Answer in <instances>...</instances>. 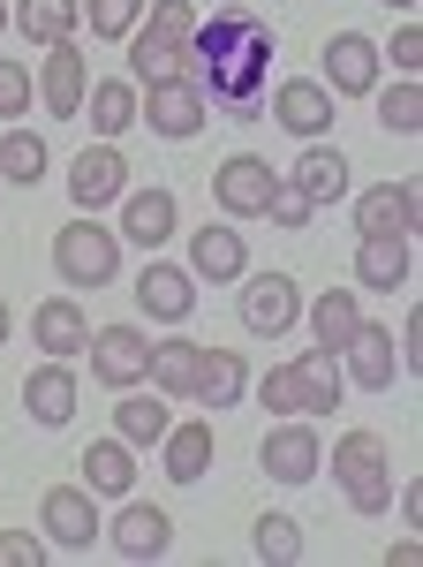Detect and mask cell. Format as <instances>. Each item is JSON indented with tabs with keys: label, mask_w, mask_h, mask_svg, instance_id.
Here are the masks:
<instances>
[{
	"label": "cell",
	"mask_w": 423,
	"mask_h": 567,
	"mask_svg": "<svg viewBox=\"0 0 423 567\" xmlns=\"http://www.w3.org/2000/svg\"><path fill=\"white\" fill-rule=\"evenodd\" d=\"M333 114H340V99L318 84V76H288V84L272 91V122H280L288 136H326Z\"/></svg>",
	"instance_id": "obj_18"
},
{
	"label": "cell",
	"mask_w": 423,
	"mask_h": 567,
	"mask_svg": "<svg viewBox=\"0 0 423 567\" xmlns=\"http://www.w3.org/2000/svg\"><path fill=\"white\" fill-rule=\"evenodd\" d=\"M114 205H122V243H136V250H159L174 227H182V205H174V189H167V182L122 189Z\"/></svg>",
	"instance_id": "obj_15"
},
{
	"label": "cell",
	"mask_w": 423,
	"mask_h": 567,
	"mask_svg": "<svg viewBox=\"0 0 423 567\" xmlns=\"http://www.w3.org/2000/svg\"><path fill=\"white\" fill-rule=\"evenodd\" d=\"M243 326H250L257 341L296 333V326H302V288H296V272H257V280H243Z\"/></svg>",
	"instance_id": "obj_8"
},
{
	"label": "cell",
	"mask_w": 423,
	"mask_h": 567,
	"mask_svg": "<svg viewBox=\"0 0 423 567\" xmlns=\"http://www.w3.org/2000/svg\"><path fill=\"white\" fill-rule=\"evenodd\" d=\"M272 189H280V175H272V159H257V152H235V159L212 167V205L227 219H265Z\"/></svg>",
	"instance_id": "obj_7"
},
{
	"label": "cell",
	"mask_w": 423,
	"mask_h": 567,
	"mask_svg": "<svg viewBox=\"0 0 423 567\" xmlns=\"http://www.w3.org/2000/svg\"><path fill=\"white\" fill-rule=\"evenodd\" d=\"M152 99H136V122H152V136H167V144H189V136L205 130V91L189 84V76H174V84H144Z\"/></svg>",
	"instance_id": "obj_10"
},
{
	"label": "cell",
	"mask_w": 423,
	"mask_h": 567,
	"mask_svg": "<svg viewBox=\"0 0 423 567\" xmlns=\"http://www.w3.org/2000/svg\"><path fill=\"white\" fill-rule=\"evenodd\" d=\"M393 69H401V76H416V69H423V31H416V23L393 31Z\"/></svg>",
	"instance_id": "obj_43"
},
{
	"label": "cell",
	"mask_w": 423,
	"mask_h": 567,
	"mask_svg": "<svg viewBox=\"0 0 423 567\" xmlns=\"http://www.w3.org/2000/svg\"><path fill=\"white\" fill-rule=\"evenodd\" d=\"M416 182H379L355 197V235H416Z\"/></svg>",
	"instance_id": "obj_21"
},
{
	"label": "cell",
	"mask_w": 423,
	"mask_h": 567,
	"mask_svg": "<svg viewBox=\"0 0 423 567\" xmlns=\"http://www.w3.org/2000/svg\"><path fill=\"white\" fill-rule=\"evenodd\" d=\"M45 537H31V529H0V567H45Z\"/></svg>",
	"instance_id": "obj_41"
},
{
	"label": "cell",
	"mask_w": 423,
	"mask_h": 567,
	"mask_svg": "<svg viewBox=\"0 0 423 567\" xmlns=\"http://www.w3.org/2000/svg\"><path fill=\"white\" fill-rule=\"evenodd\" d=\"M31 341H39L45 355H61V363H76V355L91 349V318L76 310V296H53V303L31 310Z\"/></svg>",
	"instance_id": "obj_22"
},
{
	"label": "cell",
	"mask_w": 423,
	"mask_h": 567,
	"mask_svg": "<svg viewBox=\"0 0 423 567\" xmlns=\"http://www.w3.org/2000/svg\"><path fill=\"white\" fill-rule=\"evenodd\" d=\"M53 272L69 280V288H106V280H122V235L114 227H99V219H61V235H53Z\"/></svg>",
	"instance_id": "obj_3"
},
{
	"label": "cell",
	"mask_w": 423,
	"mask_h": 567,
	"mask_svg": "<svg viewBox=\"0 0 423 567\" xmlns=\"http://www.w3.org/2000/svg\"><path fill=\"white\" fill-rule=\"evenodd\" d=\"M39 523H45V545L53 553H91V537L106 529V515H99V492L91 484H45Z\"/></svg>",
	"instance_id": "obj_4"
},
{
	"label": "cell",
	"mask_w": 423,
	"mask_h": 567,
	"mask_svg": "<svg viewBox=\"0 0 423 567\" xmlns=\"http://www.w3.org/2000/svg\"><path fill=\"white\" fill-rule=\"evenodd\" d=\"M136 16H144V0H84L91 39H128V31H136Z\"/></svg>",
	"instance_id": "obj_39"
},
{
	"label": "cell",
	"mask_w": 423,
	"mask_h": 567,
	"mask_svg": "<svg viewBox=\"0 0 423 567\" xmlns=\"http://www.w3.org/2000/svg\"><path fill=\"white\" fill-rule=\"evenodd\" d=\"M84 355H91V379H99V386L128 393V386H144V363H152V341H144L136 326H99Z\"/></svg>",
	"instance_id": "obj_12"
},
{
	"label": "cell",
	"mask_w": 423,
	"mask_h": 567,
	"mask_svg": "<svg viewBox=\"0 0 423 567\" xmlns=\"http://www.w3.org/2000/svg\"><path fill=\"white\" fill-rule=\"evenodd\" d=\"M84 91H91L84 45L53 39V45H45V69H39V106L53 114V122H69V114H84Z\"/></svg>",
	"instance_id": "obj_14"
},
{
	"label": "cell",
	"mask_w": 423,
	"mask_h": 567,
	"mask_svg": "<svg viewBox=\"0 0 423 567\" xmlns=\"http://www.w3.org/2000/svg\"><path fill=\"white\" fill-rule=\"evenodd\" d=\"M379 76H385V53L363 31H333L326 53H318V84L333 99H363V91H379Z\"/></svg>",
	"instance_id": "obj_5"
},
{
	"label": "cell",
	"mask_w": 423,
	"mask_h": 567,
	"mask_svg": "<svg viewBox=\"0 0 423 567\" xmlns=\"http://www.w3.org/2000/svg\"><path fill=\"white\" fill-rule=\"evenodd\" d=\"M296 379H302V416H333L340 393H348V371H340V355H333V349H318V341L296 355Z\"/></svg>",
	"instance_id": "obj_28"
},
{
	"label": "cell",
	"mask_w": 423,
	"mask_h": 567,
	"mask_svg": "<svg viewBox=\"0 0 423 567\" xmlns=\"http://www.w3.org/2000/svg\"><path fill=\"white\" fill-rule=\"evenodd\" d=\"M340 371L355 379L363 393H393V379H401V349H393V326H355L348 341H340Z\"/></svg>",
	"instance_id": "obj_13"
},
{
	"label": "cell",
	"mask_w": 423,
	"mask_h": 567,
	"mask_svg": "<svg viewBox=\"0 0 423 567\" xmlns=\"http://www.w3.org/2000/svg\"><path fill=\"white\" fill-rule=\"evenodd\" d=\"M250 553H257V560H272V567L302 560V523H296V515H257Z\"/></svg>",
	"instance_id": "obj_35"
},
{
	"label": "cell",
	"mask_w": 423,
	"mask_h": 567,
	"mask_svg": "<svg viewBox=\"0 0 423 567\" xmlns=\"http://www.w3.org/2000/svg\"><path fill=\"white\" fill-rule=\"evenodd\" d=\"M272 31L257 23L250 8H227V16H212L197 23L182 53H189V84L205 91V106L219 114H235V122H257L265 114V76H272Z\"/></svg>",
	"instance_id": "obj_1"
},
{
	"label": "cell",
	"mask_w": 423,
	"mask_h": 567,
	"mask_svg": "<svg viewBox=\"0 0 423 567\" xmlns=\"http://www.w3.org/2000/svg\"><path fill=\"white\" fill-rule=\"evenodd\" d=\"M136 310H144L152 326H189V310H197V272L152 258L144 272H136Z\"/></svg>",
	"instance_id": "obj_11"
},
{
	"label": "cell",
	"mask_w": 423,
	"mask_h": 567,
	"mask_svg": "<svg viewBox=\"0 0 423 567\" xmlns=\"http://www.w3.org/2000/svg\"><path fill=\"white\" fill-rule=\"evenodd\" d=\"M136 31H152V39L182 45L189 31H197V0H152V8L136 16Z\"/></svg>",
	"instance_id": "obj_37"
},
{
	"label": "cell",
	"mask_w": 423,
	"mask_h": 567,
	"mask_svg": "<svg viewBox=\"0 0 423 567\" xmlns=\"http://www.w3.org/2000/svg\"><path fill=\"white\" fill-rule=\"evenodd\" d=\"M302 326H310V341H318V349L340 355V341L363 326V296H355V288H326V296H310V303H302Z\"/></svg>",
	"instance_id": "obj_27"
},
{
	"label": "cell",
	"mask_w": 423,
	"mask_h": 567,
	"mask_svg": "<svg viewBox=\"0 0 423 567\" xmlns=\"http://www.w3.org/2000/svg\"><path fill=\"white\" fill-rule=\"evenodd\" d=\"M265 219H272V227H310V219H318V205H310L302 189H288V182H280V189H272V205H265Z\"/></svg>",
	"instance_id": "obj_42"
},
{
	"label": "cell",
	"mask_w": 423,
	"mask_h": 567,
	"mask_svg": "<svg viewBox=\"0 0 423 567\" xmlns=\"http://www.w3.org/2000/svg\"><path fill=\"white\" fill-rule=\"evenodd\" d=\"M379 130L385 136H416L423 130V84L416 76H401L393 91H379Z\"/></svg>",
	"instance_id": "obj_36"
},
{
	"label": "cell",
	"mask_w": 423,
	"mask_h": 567,
	"mask_svg": "<svg viewBox=\"0 0 423 567\" xmlns=\"http://www.w3.org/2000/svg\"><path fill=\"white\" fill-rule=\"evenodd\" d=\"M257 462H265V477L272 484H310L318 477V462H326V446H318V416H272V432L257 446Z\"/></svg>",
	"instance_id": "obj_6"
},
{
	"label": "cell",
	"mask_w": 423,
	"mask_h": 567,
	"mask_svg": "<svg viewBox=\"0 0 423 567\" xmlns=\"http://www.w3.org/2000/svg\"><path fill=\"white\" fill-rule=\"evenodd\" d=\"M76 484H91L99 499H128V492H136V446H128L122 432L91 439V446H84V477H76Z\"/></svg>",
	"instance_id": "obj_24"
},
{
	"label": "cell",
	"mask_w": 423,
	"mask_h": 567,
	"mask_svg": "<svg viewBox=\"0 0 423 567\" xmlns=\"http://www.w3.org/2000/svg\"><path fill=\"white\" fill-rule=\"evenodd\" d=\"M257 409H272V416H302V379H296V363H272V371L257 379Z\"/></svg>",
	"instance_id": "obj_38"
},
{
	"label": "cell",
	"mask_w": 423,
	"mask_h": 567,
	"mask_svg": "<svg viewBox=\"0 0 423 567\" xmlns=\"http://www.w3.org/2000/svg\"><path fill=\"white\" fill-rule=\"evenodd\" d=\"M189 272H197V280H243V272H250V243H243V227L205 219V227L189 235Z\"/></svg>",
	"instance_id": "obj_19"
},
{
	"label": "cell",
	"mask_w": 423,
	"mask_h": 567,
	"mask_svg": "<svg viewBox=\"0 0 423 567\" xmlns=\"http://www.w3.org/2000/svg\"><path fill=\"white\" fill-rule=\"evenodd\" d=\"M250 393V363L235 349H205L197 355V379H189V401H205V409H235Z\"/></svg>",
	"instance_id": "obj_25"
},
{
	"label": "cell",
	"mask_w": 423,
	"mask_h": 567,
	"mask_svg": "<svg viewBox=\"0 0 423 567\" xmlns=\"http://www.w3.org/2000/svg\"><path fill=\"white\" fill-rule=\"evenodd\" d=\"M0 341H8V296H0Z\"/></svg>",
	"instance_id": "obj_44"
},
{
	"label": "cell",
	"mask_w": 423,
	"mask_h": 567,
	"mask_svg": "<svg viewBox=\"0 0 423 567\" xmlns=\"http://www.w3.org/2000/svg\"><path fill=\"white\" fill-rule=\"evenodd\" d=\"M31 99H39L31 69H23V61H0V122H23V114H31Z\"/></svg>",
	"instance_id": "obj_40"
},
{
	"label": "cell",
	"mask_w": 423,
	"mask_h": 567,
	"mask_svg": "<svg viewBox=\"0 0 423 567\" xmlns=\"http://www.w3.org/2000/svg\"><path fill=\"white\" fill-rule=\"evenodd\" d=\"M409 280H416V243H409V235H363V243H355V288L401 296Z\"/></svg>",
	"instance_id": "obj_17"
},
{
	"label": "cell",
	"mask_w": 423,
	"mask_h": 567,
	"mask_svg": "<svg viewBox=\"0 0 423 567\" xmlns=\"http://www.w3.org/2000/svg\"><path fill=\"white\" fill-rule=\"evenodd\" d=\"M23 409H31V424H45V432H61V424L76 416V371H69L61 355H45L39 371L23 379Z\"/></svg>",
	"instance_id": "obj_20"
},
{
	"label": "cell",
	"mask_w": 423,
	"mask_h": 567,
	"mask_svg": "<svg viewBox=\"0 0 423 567\" xmlns=\"http://www.w3.org/2000/svg\"><path fill=\"white\" fill-rule=\"evenodd\" d=\"M128 84H174V76H189V53L167 39H152V31H128Z\"/></svg>",
	"instance_id": "obj_30"
},
{
	"label": "cell",
	"mask_w": 423,
	"mask_h": 567,
	"mask_svg": "<svg viewBox=\"0 0 423 567\" xmlns=\"http://www.w3.org/2000/svg\"><path fill=\"white\" fill-rule=\"evenodd\" d=\"M0 182H23V189H39V182H45V144L31 130L0 136Z\"/></svg>",
	"instance_id": "obj_34"
},
{
	"label": "cell",
	"mask_w": 423,
	"mask_h": 567,
	"mask_svg": "<svg viewBox=\"0 0 423 567\" xmlns=\"http://www.w3.org/2000/svg\"><path fill=\"white\" fill-rule=\"evenodd\" d=\"M167 424H174L167 393H159V401H122V409H114V432H122L128 446H159V439H167Z\"/></svg>",
	"instance_id": "obj_33"
},
{
	"label": "cell",
	"mask_w": 423,
	"mask_h": 567,
	"mask_svg": "<svg viewBox=\"0 0 423 567\" xmlns=\"http://www.w3.org/2000/svg\"><path fill=\"white\" fill-rule=\"evenodd\" d=\"M8 23H16L31 45L76 39V31H84V0H8Z\"/></svg>",
	"instance_id": "obj_26"
},
{
	"label": "cell",
	"mask_w": 423,
	"mask_h": 567,
	"mask_svg": "<svg viewBox=\"0 0 423 567\" xmlns=\"http://www.w3.org/2000/svg\"><path fill=\"white\" fill-rule=\"evenodd\" d=\"M197 355H205V341H152V363H144V379H152V393H167V401H189V379H197Z\"/></svg>",
	"instance_id": "obj_31"
},
{
	"label": "cell",
	"mask_w": 423,
	"mask_h": 567,
	"mask_svg": "<svg viewBox=\"0 0 423 567\" xmlns=\"http://www.w3.org/2000/svg\"><path fill=\"white\" fill-rule=\"evenodd\" d=\"M122 189H128V159L114 152V136H99V144H84L69 159V205L76 213H106Z\"/></svg>",
	"instance_id": "obj_9"
},
{
	"label": "cell",
	"mask_w": 423,
	"mask_h": 567,
	"mask_svg": "<svg viewBox=\"0 0 423 567\" xmlns=\"http://www.w3.org/2000/svg\"><path fill=\"white\" fill-rule=\"evenodd\" d=\"M385 8H416V0H385Z\"/></svg>",
	"instance_id": "obj_46"
},
{
	"label": "cell",
	"mask_w": 423,
	"mask_h": 567,
	"mask_svg": "<svg viewBox=\"0 0 423 567\" xmlns=\"http://www.w3.org/2000/svg\"><path fill=\"white\" fill-rule=\"evenodd\" d=\"M288 189H302V197L326 213V205H340V197H348V159H340L333 144L302 136V159H296V175H288Z\"/></svg>",
	"instance_id": "obj_23"
},
{
	"label": "cell",
	"mask_w": 423,
	"mask_h": 567,
	"mask_svg": "<svg viewBox=\"0 0 423 567\" xmlns=\"http://www.w3.org/2000/svg\"><path fill=\"white\" fill-rule=\"evenodd\" d=\"M159 470H167L174 484H205V470H212V424H167V439H159Z\"/></svg>",
	"instance_id": "obj_29"
},
{
	"label": "cell",
	"mask_w": 423,
	"mask_h": 567,
	"mask_svg": "<svg viewBox=\"0 0 423 567\" xmlns=\"http://www.w3.org/2000/svg\"><path fill=\"white\" fill-rule=\"evenodd\" d=\"M84 106H91V130L99 136L136 130V84H128V76H99V84L84 91Z\"/></svg>",
	"instance_id": "obj_32"
},
{
	"label": "cell",
	"mask_w": 423,
	"mask_h": 567,
	"mask_svg": "<svg viewBox=\"0 0 423 567\" xmlns=\"http://www.w3.org/2000/svg\"><path fill=\"white\" fill-rule=\"evenodd\" d=\"M333 477L355 515H385L393 507V454L379 432H340L333 439Z\"/></svg>",
	"instance_id": "obj_2"
},
{
	"label": "cell",
	"mask_w": 423,
	"mask_h": 567,
	"mask_svg": "<svg viewBox=\"0 0 423 567\" xmlns=\"http://www.w3.org/2000/svg\"><path fill=\"white\" fill-rule=\"evenodd\" d=\"M106 545H114L122 560H167L174 515H167V507H152V499H122V515L106 523Z\"/></svg>",
	"instance_id": "obj_16"
},
{
	"label": "cell",
	"mask_w": 423,
	"mask_h": 567,
	"mask_svg": "<svg viewBox=\"0 0 423 567\" xmlns=\"http://www.w3.org/2000/svg\"><path fill=\"white\" fill-rule=\"evenodd\" d=\"M0 39H8V0H0Z\"/></svg>",
	"instance_id": "obj_45"
}]
</instances>
